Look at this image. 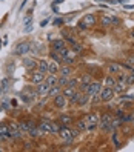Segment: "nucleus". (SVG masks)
<instances>
[{
  "instance_id": "18",
  "label": "nucleus",
  "mask_w": 134,
  "mask_h": 152,
  "mask_svg": "<svg viewBox=\"0 0 134 152\" xmlns=\"http://www.w3.org/2000/svg\"><path fill=\"white\" fill-rule=\"evenodd\" d=\"M22 63H23L25 69H28V71L37 69V60H34V58H31V57H25V56H23Z\"/></svg>"
},
{
  "instance_id": "46",
  "label": "nucleus",
  "mask_w": 134,
  "mask_h": 152,
  "mask_svg": "<svg viewBox=\"0 0 134 152\" xmlns=\"http://www.w3.org/2000/svg\"><path fill=\"white\" fill-rule=\"evenodd\" d=\"M128 39H131V40H134V28H131V29L128 31Z\"/></svg>"
},
{
  "instance_id": "22",
  "label": "nucleus",
  "mask_w": 134,
  "mask_h": 152,
  "mask_svg": "<svg viewBox=\"0 0 134 152\" xmlns=\"http://www.w3.org/2000/svg\"><path fill=\"white\" fill-rule=\"evenodd\" d=\"M93 74H89V72H83L82 75H80V78H79V83L80 85H89L93 82Z\"/></svg>"
},
{
  "instance_id": "21",
  "label": "nucleus",
  "mask_w": 134,
  "mask_h": 152,
  "mask_svg": "<svg viewBox=\"0 0 134 152\" xmlns=\"http://www.w3.org/2000/svg\"><path fill=\"white\" fill-rule=\"evenodd\" d=\"M59 74H60V75H65V77H71V74H73V66L62 65V66L59 68Z\"/></svg>"
},
{
  "instance_id": "11",
  "label": "nucleus",
  "mask_w": 134,
  "mask_h": 152,
  "mask_svg": "<svg viewBox=\"0 0 134 152\" xmlns=\"http://www.w3.org/2000/svg\"><path fill=\"white\" fill-rule=\"evenodd\" d=\"M57 135H59V138L63 141V143H71V141L74 140L73 135H71V128L69 126H62Z\"/></svg>"
},
{
  "instance_id": "23",
  "label": "nucleus",
  "mask_w": 134,
  "mask_h": 152,
  "mask_svg": "<svg viewBox=\"0 0 134 152\" xmlns=\"http://www.w3.org/2000/svg\"><path fill=\"white\" fill-rule=\"evenodd\" d=\"M74 124L79 129V132H86V118L85 117L79 118V120H74Z\"/></svg>"
},
{
  "instance_id": "33",
  "label": "nucleus",
  "mask_w": 134,
  "mask_h": 152,
  "mask_svg": "<svg viewBox=\"0 0 134 152\" xmlns=\"http://www.w3.org/2000/svg\"><path fill=\"white\" fill-rule=\"evenodd\" d=\"M89 103H91V106H99L102 103V98H100V94L97 92L94 95H91V98H89Z\"/></svg>"
},
{
  "instance_id": "15",
  "label": "nucleus",
  "mask_w": 134,
  "mask_h": 152,
  "mask_svg": "<svg viewBox=\"0 0 134 152\" xmlns=\"http://www.w3.org/2000/svg\"><path fill=\"white\" fill-rule=\"evenodd\" d=\"M52 98H54V100H52V104H54V108H57V109H63L65 108V106H66V97L63 95V94H57L56 97H52Z\"/></svg>"
},
{
  "instance_id": "45",
  "label": "nucleus",
  "mask_w": 134,
  "mask_h": 152,
  "mask_svg": "<svg viewBox=\"0 0 134 152\" xmlns=\"http://www.w3.org/2000/svg\"><path fill=\"white\" fill-rule=\"evenodd\" d=\"M63 23H65L63 19H56V20H54V25H56V26H63Z\"/></svg>"
},
{
  "instance_id": "43",
  "label": "nucleus",
  "mask_w": 134,
  "mask_h": 152,
  "mask_svg": "<svg viewBox=\"0 0 134 152\" xmlns=\"http://www.w3.org/2000/svg\"><path fill=\"white\" fill-rule=\"evenodd\" d=\"M10 132V123H0V134Z\"/></svg>"
},
{
  "instance_id": "50",
  "label": "nucleus",
  "mask_w": 134,
  "mask_h": 152,
  "mask_svg": "<svg viewBox=\"0 0 134 152\" xmlns=\"http://www.w3.org/2000/svg\"><path fill=\"white\" fill-rule=\"evenodd\" d=\"M0 111H2V106H0Z\"/></svg>"
},
{
  "instance_id": "3",
  "label": "nucleus",
  "mask_w": 134,
  "mask_h": 152,
  "mask_svg": "<svg viewBox=\"0 0 134 152\" xmlns=\"http://www.w3.org/2000/svg\"><path fill=\"white\" fill-rule=\"evenodd\" d=\"M99 25L103 26V28H111V26H117L120 25V19L114 15H106V14H100L99 15Z\"/></svg>"
},
{
  "instance_id": "32",
  "label": "nucleus",
  "mask_w": 134,
  "mask_h": 152,
  "mask_svg": "<svg viewBox=\"0 0 134 152\" xmlns=\"http://www.w3.org/2000/svg\"><path fill=\"white\" fill-rule=\"evenodd\" d=\"M60 92H62V88H60L59 85H54V86H51V88H49V91H48L46 95H48V97H56V95L60 94Z\"/></svg>"
},
{
  "instance_id": "47",
  "label": "nucleus",
  "mask_w": 134,
  "mask_h": 152,
  "mask_svg": "<svg viewBox=\"0 0 134 152\" xmlns=\"http://www.w3.org/2000/svg\"><path fill=\"white\" fill-rule=\"evenodd\" d=\"M128 0H117V3H127Z\"/></svg>"
},
{
  "instance_id": "4",
  "label": "nucleus",
  "mask_w": 134,
  "mask_h": 152,
  "mask_svg": "<svg viewBox=\"0 0 134 152\" xmlns=\"http://www.w3.org/2000/svg\"><path fill=\"white\" fill-rule=\"evenodd\" d=\"M99 20H97V15L96 14H86L82 20H80V28L83 29H91L94 26H97Z\"/></svg>"
},
{
  "instance_id": "20",
  "label": "nucleus",
  "mask_w": 134,
  "mask_h": 152,
  "mask_svg": "<svg viewBox=\"0 0 134 152\" xmlns=\"http://www.w3.org/2000/svg\"><path fill=\"white\" fill-rule=\"evenodd\" d=\"M49 88H51V86H49L46 82L39 83V85H37V94H39V95H46L48 91H49Z\"/></svg>"
},
{
  "instance_id": "29",
  "label": "nucleus",
  "mask_w": 134,
  "mask_h": 152,
  "mask_svg": "<svg viewBox=\"0 0 134 152\" xmlns=\"http://www.w3.org/2000/svg\"><path fill=\"white\" fill-rule=\"evenodd\" d=\"M17 124H19V128H20V131H22L23 134H28V129H29V126H28V118H22L20 121H17Z\"/></svg>"
},
{
  "instance_id": "17",
  "label": "nucleus",
  "mask_w": 134,
  "mask_h": 152,
  "mask_svg": "<svg viewBox=\"0 0 134 152\" xmlns=\"http://www.w3.org/2000/svg\"><path fill=\"white\" fill-rule=\"evenodd\" d=\"M57 121L62 124V126H71V124L74 123V118H73V115H69V114H60Z\"/></svg>"
},
{
  "instance_id": "44",
  "label": "nucleus",
  "mask_w": 134,
  "mask_h": 152,
  "mask_svg": "<svg viewBox=\"0 0 134 152\" xmlns=\"http://www.w3.org/2000/svg\"><path fill=\"white\" fill-rule=\"evenodd\" d=\"M0 106H2V109H10V102H8L6 98H5V100L2 102V104H0Z\"/></svg>"
},
{
  "instance_id": "30",
  "label": "nucleus",
  "mask_w": 134,
  "mask_h": 152,
  "mask_svg": "<svg viewBox=\"0 0 134 152\" xmlns=\"http://www.w3.org/2000/svg\"><path fill=\"white\" fill-rule=\"evenodd\" d=\"M69 49L73 51L76 56H79V54H82V51H83V46H82V45H80V43L74 42V43H73V45H71V46H69Z\"/></svg>"
},
{
  "instance_id": "6",
  "label": "nucleus",
  "mask_w": 134,
  "mask_h": 152,
  "mask_svg": "<svg viewBox=\"0 0 134 152\" xmlns=\"http://www.w3.org/2000/svg\"><path fill=\"white\" fill-rule=\"evenodd\" d=\"M28 52H31V43H29V42H20V43L15 45L13 54H14V56H22V57H23L25 54H28Z\"/></svg>"
},
{
  "instance_id": "40",
  "label": "nucleus",
  "mask_w": 134,
  "mask_h": 152,
  "mask_svg": "<svg viewBox=\"0 0 134 152\" xmlns=\"http://www.w3.org/2000/svg\"><path fill=\"white\" fill-rule=\"evenodd\" d=\"M51 128H52V134H59L62 124H60L59 121H51Z\"/></svg>"
},
{
  "instance_id": "24",
  "label": "nucleus",
  "mask_w": 134,
  "mask_h": 152,
  "mask_svg": "<svg viewBox=\"0 0 134 152\" xmlns=\"http://www.w3.org/2000/svg\"><path fill=\"white\" fill-rule=\"evenodd\" d=\"M57 80H59V77H57V74H46L45 75V80L43 82H46L49 86H54V85H57Z\"/></svg>"
},
{
  "instance_id": "2",
  "label": "nucleus",
  "mask_w": 134,
  "mask_h": 152,
  "mask_svg": "<svg viewBox=\"0 0 134 152\" xmlns=\"http://www.w3.org/2000/svg\"><path fill=\"white\" fill-rule=\"evenodd\" d=\"M86 118V132H94L97 128H99V120H100V115L97 114L96 111H91L85 115Z\"/></svg>"
},
{
  "instance_id": "38",
  "label": "nucleus",
  "mask_w": 134,
  "mask_h": 152,
  "mask_svg": "<svg viewBox=\"0 0 134 152\" xmlns=\"http://www.w3.org/2000/svg\"><path fill=\"white\" fill-rule=\"evenodd\" d=\"M125 63H127V65H130L131 68H134V52H133V54H128L127 57H125Z\"/></svg>"
},
{
  "instance_id": "31",
  "label": "nucleus",
  "mask_w": 134,
  "mask_h": 152,
  "mask_svg": "<svg viewBox=\"0 0 134 152\" xmlns=\"http://www.w3.org/2000/svg\"><path fill=\"white\" fill-rule=\"evenodd\" d=\"M89 98H91V95H89V94L82 92V95H80V98H79L77 104H79V106H85L86 103H89Z\"/></svg>"
},
{
  "instance_id": "14",
  "label": "nucleus",
  "mask_w": 134,
  "mask_h": 152,
  "mask_svg": "<svg viewBox=\"0 0 134 152\" xmlns=\"http://www.w3.org/2000/svg\"><path fill=\"white\" fill-rule=\"evenodd\" d=\"M102 86H103V85H102L100 80H93V82L89 83L88 89H86V94H89V95H94V94H97V92H100Z\"/></svg>"
},
{
  "instance_id": "49",
  "label": "nucleus",
  "mask_w": 134,
  "mask_h": 152,
  "mask_svg": "<svg viewBox=\"0 0 134 152\" xmlns=\"http://www.w3.org/2000/svg\"><path fill=\"white\" fill-rule=\"evenodd\" d=\"M2 151H3V149H2V146H0V152H2Z\"/></svg>"
},
{
  "instance_id": "37",
  "label": "nucleus",
  "mask_w": 134,
  "mask_h": 152,
  "mask_svg": "<svg viewBox=\"0 0 134 152\" xmlns=\"http://www.w3.org/2000/svg\"><path fill=\"white\" fill-rule=\"evenodd\" d=\"M66 86H71V88H76V89H77V86H79V78H76V77H74V78H73V77H69Z\"/></svg>"
},
{
  "instance_id": "39",
  "label": "nucleus",
  "mask_w": 134,
  "mask_h": 152,
  "mask_svg": "<svg viewBox=\"0 0 134 152\" xmlns=\"http://www.w3.org/2000/svg\"><path fill=\"white\" fill-rule=\"evenodd\" d=\"M68 78H69V77L60 75V77H59V80H57V85H59L60 88H65V86H66V83H68Z\"/></svg>"
},
{
  "instance_id": "13",
  "label": "nucleus",
  "mask_w": 134,
  "mask_h": 152,
  "mask_svg": "<svg viewBox=\"0 0 134 152\" xmlns=\"http://www.w3.org/2000/svg\"><path fill=\"white\" fill-rule=\"evenodd\" d=\"M66 48V42L63 39H54V40H51V51H56V52H60L63 51Z\"/></svg>"
},
{
  "instance_id": "36",
  "label": "nucleus",
  "mask_w": 134,
  "mask_h": 152,
  "mask_svg": "<svg viewBox=\"0 0 134 152\" xmlns=\"http://www.w3.org/2000/svg\"><path fill=\"white\" fill-rule=\"evenodd\" d=\"M49 58H51V60H54V61H57V63H63V60H62V56L59 54V52H56V51H49Z\"/></svg>"
},
{
  "instance_id": "10",
  "label": "nucleus",
  "mask_w": 134,
  "mask_h": 152,
  "mask_svg": "<svg viewBox=\"0 0 134 152\" xmlns=\"http://www.w3.org/2000/svg\"><path fill=\"white\" fill-rule=\"evenodd\" d=\"M11 135V138L13 140H22L23 137H25V134L20 131V128H19V124L17 123H10V132H8Z\"/></svg>"
},
{
  "instance_id": "41",
  "label": "nucleus",
  "mask_w": 134,
  "mask_h": 152,
  "mask_svg": "<svg viewBox=\"0 0 134 152\" xmlns=\"http://www.w3.org/2000/svg\"><path fill=\"white\" fill-rule=\"evenodd\" d=\"M10 82H11V80H10V77H6V78H3L2 82H0V86H2V89H3V92L6 91L8 88H10Z\"/></svg>"
},
{
  "instance_id": "7",
  "label": "nucleus",
  "mask_w": 134,
  "mask_h": 152,
  "mask_svg": "<svg viewBox=\"0 0 134 152\" xmlns=\"http://www.w3.org/2000/svg\"><path fill=\"white\" fill-rule=\"evenodd\" d=\"M120 97L117 98V102L120 106H123V108H133L134 106V95L133 94H119Z\"/></svg>"
},
{
  "instance_id": "25",
  "label": "nucleus",
  "mask_w": 134,
  "mask_h": 152,
  "mask_svg": "<svg viewBox=\"0 0 134 152\" xmlns=\"http://www.w3.org/2000/svg\"><path fill=\"white\" fill-rule=\"evenodd\" d=\"M59 68H60V63H57V61H54V60H49L48 61V72L57 74L59 72Z\"/></svg>"
},
{
  "instance_id": "16",
  "label": "nucleus",
  "mask_w": 134,
  "mask_h": 152,
  "mask_svg": "<svg viewBox=\"0 0 134 152\" xmlns=\"http://www.w3.org/2000/svg\"><path fill=\"white\" fill-rule=\"evenodd\" d=\"M39 129L42 132V135H51L52 134V128H51V121L49 120H42L39 123Z\"/></svg>"
},
{
  "instance_id": "1",
  "label": "nucleus",
  "mask_w": 134,
  "mask_h": 152,
  "mask_svg": "<svg viewBox=\"0 0 134 152\" xmlns=\"http://www.w3.org/2000/svg\"><path fill=\"white\" fill-rule=\"evenodd\" d=\"M114 117V114L110 111H105L100 114V120H99V129L105 134H110L111 132V120Z\"/></svg>"
},
{
  "instance_id": "35",
  "label": "nucleus",
  "mask_w": 134,
  "mask_h": 152,
  "mask_svg": "<svg viewBox=\"0 0 134 152\" xmlns=\"http://www.w3.org/2000/svg\"><path fill=\"white\" fill-rule=\"evenodd\" d=\"M80 95H82V91H79V89H76V92L69 97V103H71V104H77V102H79Z\"/></svg>"
},
{
  "instance_id": "8",
  "label": "nucleus",
  "mask_w": 134,
  "mask_h": 152,
  "mask_svg": "<svg viewBox=\"0 0 134 152\" xmlns=\"http://www.w3.org/2000/svg\"><path fill=\"white\" fill-rule=\"evenodd\" d=\"M45 75L46 74H43V72H40L39 69H32V71H29V75H28V80L32 83V85H35L37 86L39 83H42L43 80H45Z\"/></svg>"
},
{
  "instance_id": "12",
  "label": "nucleus",
  "mask_w": 134,
  "mask_h": 152,
  "mask_svg": "<svg viewBox=\"0 0 134 152\" xmlns=\"http://www.w3.org/2000/svg\"><path fill=\"white\" fill-rule=\"evenodd\" d=\"M62 35H63V39L66 43H69V45H73L74 42H77V39H76V32L73 31V29H69V28H63L62 29Z\"/></svg>"
},
{
  "instance_id": "26",
  "label": "nucleus",
  "mask_w": 134,
  "mask_h": 152,
  "mask_svg": "<svg viewBox=\"0 0 134 152\" xmlns=\"http://www.w3.org/2000/svg\"><path fill=\"white\" fill-rule=\"evenodd\" d=\"M111 141H113V145L116 149H120L122 148V143L119 141V132L117 131H113L111 132Z\"/></svg>"
},
{
  "instance_id": "9",
  "label": "nucleus",
  "mask_w": 134,
  "mask_h": 152,
  "mask_svg": "<svg viewBox=\"0 0 134 152\" xmlns=\"http://www.w3.org/2000/svg\"><path fill=\"white\" fill-rule=\"evenodd\" d=\"M120 71H123L122 66H120V61H108L105 66V72L110 74V75H117Z\"/></svg>"
},
{
  "instance_id": "42",
  "label": "nucleus",
  "mask_w": 134,
  "mask_h": 152,
  "mask_svg": "<svg viewBox=\"0 0 134 152\" xmlns=\"http://www.w3.org/2000/svg\"><path fill=\"white\" fill-rule=\"evenodd\" d=\"M127 83H128V86L134 85V69L130 71V72L127 74Z\"/></svg>"
},
{
  "instance_id": "51",
  "label": "nucleus",
  "mask_w": 134,
  "mask_h": 152,
  "mask_svg": "<svg viewBox=\"0 0 134 152\" xmlns=\"http://www.w3.org/2000/svg\"><path fill=\"white\" fill-rule=\"evenodd\" d=\"M0 46H2V43H0Z\"/></svg>"
},
{
  "instance_id": "28",
  "label": "nucleus",
  "mask_w": 134,
  "mask_h": 152,
  "mask_svg": "<svg viewBox=\"0 0 134 152\" xmlns=\"http://www.w3.org/2000/svg\"><path fill=\"white\" fill-rule=\"evenodd\" d=\"M37 69L43 74H48V60H45V58L39 60L37 61Z\"/></svg>"
},
{
  "instance_id": "48",
  "label": "nucleus",
  "mask_w": 134,
  "mask_h": 152,
  "mask_svg": "<svg viewBox=\"0 0 134 152\" xmlns=\"http://www.w3.org/2000/svg\"><path fill=\"white\" fill-rule=\"evenodd\" d=\"M3 94V89H2V86H0V95H2Z\"/></svg>"
},
{
  "instance_id": "34",
  "label": "nucleus",
  "mask_w": 134,
  "mask_h": 152,
  "mask_svg": "<svg viewBox=\"0 0 134 152\" xmlns=\"http://www.w3.org/2000/svg\"><path fill=\"white\" fill-rule=\"evenodd\" d=\"M74 92H76V88H71V86H65V88H62V94H63L66 98H69Z\"/></svg>"
},
{
  "instance_id": "19",
  "label": "nucleus",
  "mask_w": 134,
  "mask_h": 152,
  "mask_svg": "<svg viewBox=\"0 0 134 152\" xmlns=\"http://www.w3.org/2000/svg\"><path fill=\"white\" fill-rule=\"evenodd\" d=\"M102 85H103V86H108V88H114V85H116V75H110V74H105Z\"/></svg>"
},
{
  "instance_id": "27",
  "label": "nucleus",
  "mask_w": 134,
  "mask_h": 152,
  "mask_svg": "<svg viewBox=\"0 0 134 152\" xmlns=\"http://www.w3.org/2000/svg\"><path fill=\"white\" fill-rule=\"evenodd\" d=\"M122 124H123V121L119 118V117H113V120H111V132L113 131H117V129H120L122 128Z\"/></svg>"
},
{
  "instance_id": "5",
  "label": "nucleus",
  "mask_w": 134,
  "mask_h": 152,
  "mask_svg": "<svg viewBox=\"0 0 134 152\" xmlns=\"http://www.w3.org/2000/svg\"><path fill=\"white\" fill-rule=\"evenodd\" d=\"M99 94H100V98H102V103H110V102L114 100V97H116L114 89L113 88H108V86H102Z\"/></svg>"
}]
</instances>
